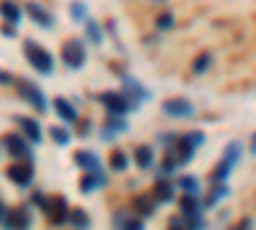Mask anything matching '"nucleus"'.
I'll return each instance as SVG.
<instances>
[{
    "instance_id": "1",
    "label": "nucleus",
    "mask_w": 256,
    "mask_h": 230,
    "mask_svg": "<svg viewBox=\"0 0 256 230\" xmlns=\"http://www.w3.org/2000/svg\"><path fill=\"white\" fill-rule=\"evenodd\" d=\"M24 54H26V59L31 61V67L38 72V74H44V77H49V74H54V56L38 44V41H31V38H26V44H24Z\"/></svg>"
},
{
    "instance_id": "2",
    "label": "nucleus",
    "mask_w": 256,
    "mask_h": 230,
    "mask_svg": "<svg viewBox=\"0 0 256 230\" xmlns=\"http://www.w3.org/2000/svg\"><path fill=\"white\" fill-rule=\"evenodd\" d=\"M62 61L70 69H82L84 67V61H88V49H84V44H82L80 38L64 41V46H62Z\"/></svg>"
},
{
    "instance_id": "3",
    "label": "nucleus",
    "mask_w": 256,
    "mask_h": 230,
    "mask_svg": "<svg viewBox=\"0 0 256 230\" xmlns=\"http://www.w3.org/2000/svg\"><path fill=\"white\" fill-rule=\"evenodd\" d=\"M98 100L105 105V110L113 113V115H123V113H128V110H136V108H138L126 92H100Z\"/></svg>"
},
{
    "instance_id": "4",
    "label": "nucleus",
    "mask_w": 256,
    "mask_h": 230,
    "mask_svg": "<svg viewBox=\"0 0 256 230\" xmlns=\"http://www.w3.org/2000/svg\"><path fill=\"white\" fill-rule=\"evenodd\" d=\"M16 90H18V95L24 97L26 102H31V105L38 110V113H44L46 110V97H44V92H41L34 82H26V79H16Z\"/></svg>"
},
{
    "instance_id": "5",
    "label": "nucleus",
    "mask_w": 256,
    "mask_h": 230,
    "mask_svg": "<svg viewBox=\"0 0 256 230\" xmlns=\"http://www.w3.org/2000/svg\"><path fill=\"white\" fill-rule=\"evenodd\" d=\"M3 146H6V151H8L13 159H26V161L34 159V156H31V146H28V141H26V138H20L18 133H6V136H3Z\"/></svg>"
},
{
    "instance_id": "6",
    "label": "nucleus",
    "mask_w": 256,
    "mask_h": 230,
    "mask_svg": "<svg viewBox=\"0 0 256 230\" xmlns=\"http://www.w3.org/2000/svg\"><path fill=\"white\" fill-rule=\"evenodd\" d=\"M6 177L10 179V182H16L18 187H26V184H31V179H34V166H31V161H20V164H13V166H8L6 169Z\"/></svg>"
},
{
    "instance_id": "7",
    "label": "nucleus",
    "mask_w": 256,
    "mask_h": 230,
    "mask_svg": "<svg viewBox=\"0 0 256 230\" xmlns=\"http://www.w3.org/2000/svg\"><path fill=\"white\" fill-rule=\"evenodd\" d=\"M162 108H164L166 115H172V118H190L192 113H195V105H192L187 97H169Z\"/></svg>"
},
{
    "instance_id": "8",
    "label": "nucleus",
    "mask_w": 256,
    "mask_h": 230,
    "mask_svg": "<svg viewBox=\"0 0 256 230\" xmlns=\"http://www.w3.org/2000/svg\"><path fill=\"white\" fill-rule=\"evenodd\" d=\"M44 210H46V215H49V220H52L54 225L64 223V220H67V215H70L67 200H64V197H52V200H46V202H44Z\"/></svg>"
},
{
    "instance_id": "9",
    "label": "nucleus",
    "mask_w": 256,
    "mask_h": 230,
    "mask_svg": "<svg viewBox=\"0 0 256 230\" xmlns=\"http://www.w3.org/2000/svg\"><path fill=\"white\" fill-rule=\"evenodd\" d=\"M74 161H77V166H82L84 172H92V174L105 177V172H102V161H100L98 154H92V151H77V154H74Z\"/></svg>"
},
{
    "instance_id": "10",
    "label": "nucleus",
    "mask_w": 256,
    "mask_h": 230,
    "mask_svg": "<svg viewBox=\"0 0 256 230\" xmlns=\"http://www.w3.org/2000/svg\"><path fill=\"white\" fill-rule=\"evenodd\" d=\"M26 10H28V15H31V20L36 26H41V28H52L54 26V15L44 8V5H38V3H28L26 5Z\"/></svg>"
},
{
    "instance_id": "11",
    "label": "nucleus",
    "mask_w": 256,
    "mask_h": 230,
    "mask_svg": "<svg viewBox=\"0 0 256 230\" xmlns=\"http://www.w3.org/2000/svg\"><path fill=\"white\" fill-rule=\"evenodd\" d=\"M16 123L20 125V131L26 133V138H28L31 143H38V141H41V128H38V120H34V118H28V115H18V118H16Z\"/></svg>"
},
{
    "instance_id": "12",
    "label": "nucleus",
    "mask_w": 256,
    "mask_h": 230,
    "mask_svg": "<svg viewBox=\"0 0 256 230\" xmlns=\"http://www.w3.org/2000/svg\"><path fill=\"white\" fill-rule=\"evenodd\" d=\"M6 225L8 228H28L31 225V213L26 207H13V210L6 215Z\"/></svg>"
},
{
    "instance_id": "13",
    "label": "nucleus",
    "mask_w": 256,
    "mask_h": 230,
    "mask_svg": "<svg viewBox=\"0 0 256 230\" xmlns=\"http://www.w3.org/2000/svg\"><path fill=\"white\" fill-rule=\"evenodd\" d=\"M123 85H126V95L131 97L136 105H141V100H146L148 97V92L141 87V82L138 79H134V77H123Z\"/></svg>"
},
{
    "instance_id": "14",
    "label": "nucleus",
    "mask_w": 256,
    "mask_h": 230,
    "mask_svg": "<svg viewBox=\"0 0 256 230\" xmlns=\"http://www.w3.org/2000/svg\"><path fill=\"white\" fill-rule=\"evenodd\" d=\"M134 161L141 166V169H152V166H154V149H152V146H146V143L136 146V149H134Z\"/></svg>"
},
{
    "instance_id": "15",
    "label": "nucleus",
    "mask_w": 256,
    "mask_h": 230,
    "mask_svg": "<svg viewBox=\"0 0 256 230\" xmlns=\"http://www.w3.org/2000/svg\"><path fill=\"white\" fill-rule=\"evenodd\" d=\"M54 110H56V115L64 123H74L77 120V110L72 108V102L64 100V97H54Z\"/></svg>"
},
{
    "instance_id": "16",
    "label": "nucleus",
    "mask_w": 256,
    "mask_h": 230,
    "mask_svg": "<svg viewBox=\"0 0 256 230\" xmlns=\"http://www.w3.org/2000/svg\"><path fill=\"white\" fill-rule=\"evenodd\" d=\"M174 190H177V184H174V182L169 184V182L162 179V182L154 184V192H152V195H154L156 202H172V200H174Z\"/></svg>"
},
{
    "instance_id": "17",
    "label": "nucleus",
    "mask_w": 256,
    "mask_h": 230,
    "mask_svg": "<svg viewBox=\"0 0 256 230\" xmlns=\"http://www.w3.org/2000/svg\"><path fill=\"white\" fill-rule=\"evenodd\" d=\"M108 184V177H100V174H92V172H88L82 179H80V190L88 195V192H92V190H98V187H105Z\"/></svg>"
},
{
    "instance_id": "18",
    "label": "nucleus",
    "mask_w": 256,
    "mask_h": 230,
    "mask_svg": "<svg viewBox=\"0 0 256 230\" xmlns=\"http://www.w3.org/2000/svg\"><path fill=\"white\" fill-rule=\"evenodd\" d=\"M174 184H177V190H182L184 195H198V192H200V179H198V177H192V174L180 177Z\"/></svg>"
},
{
    "instance_id": "19",
    "label": "nucleus",
    "mask_w": 256,
    "mask_h": 230,
    "mask_svg": "<svg viewBox=\"0 0 256 230\" xmlns=\"http://www.w3.org/2000/svg\"><path fill=\"white\" fill-rule=\"evenodd\" d=\"M0 15H3L6 20H10V23H18L20 20V8L13 3V0H0Z\"/></svg>"
},
{
    "instance_id": "20",
    "label": "nucleus",
    "mask_w": 256,
    "mask_h": 230,
    "mask_svg": "<svg viewBox=\"0 0 256 230\" xmlns=\"http://www.w3.org/2000/svg\"><path fill=\"white\" fill-rule=\"evenodd\" d=\"M67 220L72 223V228H88V225H90V215L84 213L82 207H72L70 215H67Z\"/></svg>"
},
{
    "instance_id": "21",
    "label": "nucleus",
    "mask_w": 256,
    "mask_h": 230,
    "mask_svg": "<svg viewBox=\"0 0 256 230\" xmlns=\"http://www.w3.org/2000/svg\"><path fill=\"white\" fill-rule=\"evenodd\" d=\"M84 33H88V38L92 41V44L95 46H100L102 44V28H100V23H98V20H84Z\"/></svg>"
},
{
    "instance_id": "22",
    "label": "nucleus",
    "mask_w": 256,
    "mask_h": 230,
    "mask_svg": "<svg viewBox=\"0 0 256 230\" xmlns=\"http://www.w3.org/2000/svg\"><path fill=\"white\" fill-rule=\"evenodd\" d=\"M154 205H156L154 195L152 197H136V207H134V210L141 213V218H148V215L154 213Z\"/></svg>"
},
{
    "instance_id": "23",
    "label": "nucleus",
    "mask_w": 256,
    "mask_h": 230,
    "mask_svg": "<svg viewBox=\"0 0 256 230\" xmlns=\"http://www.w3.org/2000/svg\"><path fill=\"white\" fill-rule=\"evenodd\" d=\"M108 161H110V169H116V172H123V169H128V156H126L120 149H113Z\"/></svg>"
},
{
    "instance_id": "24",
    "label": "nucleus",
    "mask_w": 256,
    "mask_h": 230,
    "mask_svg": "<svg viewBox=\"0 0 256 230\" xmlns=\"http://www.w3.org/2000/svg\"><path fill=\"white\" fill-rule=\"evenodd\" d=\"M210 61H212V54H210V51H202V54L195 59L192 69H195L198 74H202V72H208V69H210Z\"/></svg>"
},
{
    "instance_id": "25",
    "label": "nucleus",
    "mask_w": 256,
    "mask_h": 230,
    "mask_svg": "<svg viewBox=\"0 0 256 230\" xmlns=\"http://www.w3.org/2000/svg\"><path fill=\"white\" fill-rule=\"evenodd\" d=\"M49 133H52V138L56 141V146H67V143H70V138H72V136H70V131L56 128V125H52V131H49Z\"/></svg>"
},
{
    "instance_id": "26",
    "label": "nucleus",
    "mask_w": 256,
    "mask_h": 230,
    "mask_svg": "<svg viewBox=\"0 0 256 230\" xmlns=\"http://www.w3.org/2000/svg\"><path fill=\"white\" fill-rule=\"evenodd\" d=\"M84 13H88L84 3H80V0H77V3H72V8H70V15H72L74 20H82V18H84Z\"/></svg>"
},
{
    "instance_id": "27",
    "label": "nucleus",
    "mask_w": 256,
    "mask_h": 230,
    "mask_svg": "<svg viewBox=\"0 0 256 230\" xmlns=\"http://www.w3.org/2000/svg\"><path fill=\"white\" fill-rule=\"evenodd\" d=\"M174 26V18L169 15V13H162L159 18H156V28H162V31H166V28H172Z\"/></svg>"
},
{
    "instance_id": "28",
    "label": "nucleus",
    "mask_w": 256,
    "mask_h": 230,
    "mask_svg": "<svg viewBox=\"0 0 256 230\" xmlns=\"http://www.w3.org/2000/svg\"><path fill=\"white\" fill-rule=\"evenodd\" d=\"M0 33H3L6 38H13V36H16V23H10V20H6V26L0 28Z\"/></svg>"
},
{
    "instance_id": "29",
    "label": "nucleus",
    "mask_w": 256,
    "mask_h": 230,
    "mask_svg": "<svg viewBox=\"0 0 256 230\" xmlns=\"http://www.w3.org/2000/svg\"><path fill=\"white\" fill-rule=\"evenodd\" d=\"M13 82H16V77H13V74H8V72L0 69V85H13Z\"/></svg>"
},
{
    "instance_id": "30",
    "label": "nucleus",
    "mask_w": 256,
    "mask_h": 230,
    "mask_svg": "<svg viewBox=\"0 0 256 230\" xmlns=\"http://www.w3.org/2000/svg\"><path fill=\"white\" fill-rule=\"evenodd\" d=\"M251 151L256 154V133H254V138H251Z\"/></svg>"
},
{
    "instance_id": "31",
    "label": "nucleus",
    "mask_w": 256,
    "mask_h": 230,
    "mask_svg": "<svg viewBox=\"0 0 256 230\" xmlns=\"http://www.w3.org/2000/svg\"><path fill=\"white\" fill-rule=\"evenodd\" d=\"M3 215H6V207H3V202H0V220H3Z\"/></svg>"
}]
</instances>
